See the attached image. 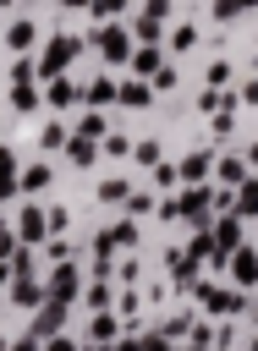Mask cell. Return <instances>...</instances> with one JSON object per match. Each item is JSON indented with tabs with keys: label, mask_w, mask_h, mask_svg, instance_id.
Wrapping results in <instances>:
<instances>
[{
	"label": "cell",
	"mask_w": 258,
	"mask_h": 351,
	"mask_svg": "<svg viewBox=\"0 0 258 351\" xmlns=\"http://www.w3.org/2000/svg\"><path fill=\"white\" fill-rule=\"evenodd\" d=\"M209 208H214V192H209V186H187L181 197L159 203L165 219H192V225H209Z\"/></svg>",
	"instance_id": "7a4b0ae2"
},
{
	"label": "cell",
	"mask_w": 258,
	"mask_h": 351,
	"mask_svg": "<svg viewBox=\"0 0 258 351\" xmlns=\"http://www.w3.org/2000/svg\"><path fill=\"white\" fill-rule=\"evenodd\" d=\"M49 181H55V170H49V165H44V159H38V165H27V170H22V192H44V186H49Z\"/></svg>",
	"instance_id": "d4e9b609"
},
{
	"label": "cell",
	"mask_w": 258,
	"mask_h": 351,
	"mask_svg": "<svg viewBox=\"0 0 258 351\" xmlns=\"http://www.w3.org/2000/svg\"><path fill=\"white\" fill-rule=\"evenodd\" d=\"M44 230H49V214H44V208H22V214H16V241H22V247L44 241Z\"/></svg>",
	"instance_id": "9c48e42d"
},
{
	"label": "cell",
	"mask_w": 258,
	"mask_h": 351,
	"mask_svg": "<svg viewBox=\"0 0 258 351\" xmlns=\"http://www.w3.org/2000/svg\"><path fill=\"white\" fill-rule=\"evenodd\" d=\"M154 186H165V192H170V186H181L176 165H165V159H159V165H154Z\"/></svg>",
	"instance_id": "4dcf8cb0"
},
{
	"label": "cell",
	"mask_w": 258,
	"mask_h": 351,
	"mask_svg": "<svg viewBox=\"0 0 258 351\" xmlns=\"http://www.w3.org/2000/svg\"><path fill=\"white\" fill-rule=\"evenodd\" d=\"M99 197H104V203H126V197H132V181H126V176H110V181H99Z\"/></svg>",
	"instance_id": "484cf974"
},
{
	"label": "cell",
	"mask_w": 258,
	"mask_h": 351,
	"mask_svg": "<svg viewBox=\"0 0 258 351\" xmlns=\"http://www.w3.org/2000/svg\"><path fill=\"white\" fill-rule=\"evenodd\" d=\"M214 170V159L209 154H187L181 165H176V176H181V186H203V176Z\"/></svg>",
	"instance_id": "2e32d148"
},
{
	"label": "cell",
	"mask_w": 258,
	"mask_h": 351,
	"mask_svg": "<svg viewBox=\"0 0 258 351\" xmlns=\"http://www.w3.org/2000/svg\"><path fill=\"white\" fill-rule=\"evenodd\" d=\"M176 11V0H143V16H154V22H165Z\"/></svg>",
	"instance_id": "836d02e7"
},
{
	"label": "cell",
	"mask_w": 258,
	"mask_h": 351,
	"mask_svg": "<svg viewBox=\"0 0 258 351\" xmlns=\"http://www.w3.org/2000/svg\"><path fill=\"white\" fill-rule=\"evenodd\" d=\"M231 214H242V219H253V214H258V176H247V181L236 186V197H231Z\"/></svg>",
	"instance_id": "d6986e66"
},
{
	"label": "cell",
	"mask_w": 258,
	"mask_h": 351,
	"mask_svg": "<svg viewBox=\"0 0 258 351\" xmlns=\"http://www.w3.org/2000/svg\"><path fill=\"white\" fill-rule=\"evenodd\" d=\"M115 93H121L115 77H93V82L82 88V104H88V110H104V104H115Z\"/></svg>",
	"instance_id": "4fadbf2b"
},
{
	"label": "cell",
	"mask_w": 258,
	"mask_h": 351,
	"mask_svg": "<svg viewBox=\"0 0 258 351\" xmlns=\"http://www.w3.org/2000/svg\"><path fill=\"white\" fill-rule=\"evenodd\" d=\"M38 104H44V93H38V60H16V71H11V110L33 115Z\"/></svg>",
	"instance_id": "3957f363"
},
{
	"label": "cell",
	"mask_w": 258,
	"mask_h": 351,
	"mask_svg": "<svg viewBox=\"0 0 258 351\" xmlns=\"http://www.w3.org/2000/svg\"><path fill=\"white\" fill-rule=\"evenodd\" d=\"M11 296H16V307H38L44 302V285L33 274H22V280H11Z\"/></svg>",
	"instance_id": "7402d4cb"
},
{
	"label": "cell",
	"mask_w": 258,
	"mask_h": 351,
	"mask_svg": "<svg viewBox=\"0 0 258 351\" xmlns=\"http://www.w3.org/2000/svg\"><path fill=\"white\" fill-rule=\"evenodd\" d=\"M60 5H71V11H88V5H93V0H60Z\"/></svg>",
	"instance_id": "ee69618b"
},
{
	"label": "cell",
	"mask_w": 258,
	"mask_h": 351,
	"mask_svg": "<svg viewBox=\"0 0 258 351\" xmlns=\"http://www.w3.org/2000/svg\"><path fill=\"white\" fill-rule=\"evenodd\" d=\"M44 351H77V346H71L66 335H55V340H44Z\"/></svg>",
	"instance_id": "b9f144b4"
},
{
	"label": "cell",
	"mask_w": 258,
	"mask_h": 351,
	"mask_svg": "<svg viewBox=\"0 0 258 351\" xmlns=\"http://www.w3.org/2000/svg\"><path fill=\"white\" fill-rule=\"evenodd\" d=\"M154 93H176V71H170V66L154 71Z\"/></svg>",
	"instance_id": "e575fe53"
},
{
	"label": "cell",
	"mask_w": 258,
	"mask_h": 351,
	"mask_svg": "<svg viewBox=\"0 0 258 351\" xmlns=\"http://www.w3.org/2000/svg\"><path fill=\"white\" fill-rule=\"evenodd\" d=\"M231 82V60H209V88H225Z\"/></svg>",
	"instance_id": "1f68e13d"
},
{
	"label": "cell",
	"mask_w": 258,
	"mask_h": 351,
	"mask_svg": "<svg viewBox=\"0 0 258 351\" xmlns=\"http://www.w3.org/2000/svg\"><path fill=\"white\" fill-rule=\"evenodd\" d=\"M11 351H44V340H33V335H22V340H11Z\"/></svg>",
	"instance_id": "60d3db41"
},
{
	"label": "cell",
	"mask_w": 258,
	"mask_h": 351,
	"mask_svg": "<svg viewBox=\"0 0 258 351\" xmlns=\"http://www.w3.org/2000/svg\"><path fill=\"white\" fill-rule=\"evenodd\" d=\"M77 280H82V274H77V263H55V269H49V280H44V302H66V307H71Z\"/></svg>",
	"instance_id": "5b68a950"
},
{
	"label": "cell",
	"mask_w": 258,
	"mask_h": 351,
	"mask_svg": "<svg viewBox=\"0 0 258 351\" xmlns=\"http://www.w3.org/2000/svg\"><path fill=\"white\" fill-rule=\"evenodd\" d=\"M66 159H71V165H93V159H99V143L71 132V143H66Z\"/></svg>",
	"instance_id": "603a6c76"
},
{
	"label": "cell",
	"mask_w": 258,
	"mask_h": 351,
	"mask_svg": "<svg viewBox=\"0 0 258 351\" xmlns=\"http://www.w3.org/2000/svg\"><path fill=\"white\" fill-rule=\"evenodd\" d=\"M0 351H11V340H5V335H0Z\"/></svg>",
	"instance_id": "f6af8a7d"
},
{
	"label": "cell",
	"mask_w": 258,
	"mask_h": 351,
	"mask_svg": "<svg viewBox=\"0 0 258 351\" xmlns=\"http://www.w3.org/2000/svg\"><path fill=\"white\" fill-rule=\"evenodd\" d=\"M93 44H99V55H104L110 66L132 60V27H115V22H110V27H99V38H93Z\"/></svg>",
	"instance_id": "277c9868"
},
{
	"label": "cell",
	"mask_w": 258,
	"mask_h": 351,
	"mask_svg": "<svg viewBox=\"0 0 258 351\" xmlns=\"http://www.w3.org/2000/svg\"><path fill=\"white\" fill-rule=\"evenodd\" d=\"M247 170H258V143H253V148H247Z\"/></svg>",
	"instance_id": "7bdbcfd3"
},
{
	"label": "cell",
	"mask_w": 258,
	"mask_h": 351,
	"mask_svg": "<svg viewBox=\"0 0 258 351\" xmlns=\"http://www.w3.org/2000/svg\"><path fill=\"white\" fill-rule=\"evenodd\" d=\"M0 5H16V0H0Z\"/></svg>",
	"instance_id": "7dc6e473"
},
{
	"label": "cell",
	"mask_w": 258,
	"mask_h": 351,
	"mask_svg": "<svg viewBox=\"0 0 258 351\" xmlns=\"http://www.w3.org/2000/svg\"><path fill=\"white\" fill-rule=\"evenodd\" d=\"M88 335H93L99 346H104V340H115V318H110V313H93V324H88Z\"/></svg>",
	"instance_id": "83f0119b"
},
{
	"label": "cell",
	"mask_w": 258,
	"mask_h": 351,
	"mask_svg": "<svg viewBox=\"0 0 258 351\" xmlns=\"http://www.w3.org/2000/svg\"><path fill=\"white\" fill-rule=\"evenodd\" d=\"M71 132H77V137H93V143H104V137H110V126H104V115H99V110H88Z\"/></svg>",
	"instance_id": "cb8c5ba5"
},
{
	"label": "cell",
	"mask_w": 258,
	"mask_h": 351,
	"mask_svg": "<svg viewBox=\"0 0 258 351\" xmlns=\"http://www.w3.org/2000/svg\"><path fill=\"white\" fill-rule=\"evenodd\" d=\"M16 192H22V165H16V154L0 143V203L16 197Z\"/></svg>",
	"instance_id": "7c38bea8"
},
{
	"label": "cell",
	"mask_w": 258,
	"mask_h": 351,
	"mask_svg": "<svg viewBox=\"0 0 258 351\" xmlns=\"http://www.w3.org/2000/svg\"><path fill=\"white\" fill-rule=\"evenodd\" d=\"M231 274H236V285H258V252L253 247H236L231 252Z\"/></svg>",
	"instance_id": "e0dca14e"
},
{
	"label": "cell",
	"mask_w": 258,
	"mask_h": 351,
	"mask_svg": "<svg viewBox=\"0 0 258 351\" xmlns=\"http://www.w3.org/2000/svg\"><path fill=\"white\" fill-rule=\"evenodd\" d=\"M181 335H192V318H187V313H181V318H170V324H165V340H181Z\"/></svg>",
	"instance_id": "8d00e7d4"
},
{
	"label": "cell",
	"mask_w": 258,
	"mask_h": 351,
	"mask_svg": "<svg viewBox=\"0 0 258 351\" xmlns=\"http://www.w3.org/2000/svg\"><path fill=\"white\" fill-rule=\"evenodd\" d=\"M126 214H154V197H148V192H132V197H126Z\"/></svg>",
	"instance_id": "d590c367"
},
{
	"label": "cell",
	"mask_w": 258,
	"mask_h": 351,
	"mask_svg": "<svg viewBox=\"0 0 258 351\" xmlns=\"http://www.w3.org/2000/svg\"><path fill=\"white\" fill-rule=\"evenodd\" d=\"M33 38H38V27H33V22H11V27H5V49H11V55H27V49H33Z\"/></svg>",
	"instance_id": "ffe728a7"
},
{
	"label": "cell",
	"mask_w": 258,
	"mask_h": 351,
	"mask_svg": "<svg viewBox=\"0 0 258 351\" xmlns=\"http://www.w3.org/2000/svg\"><path fill=\"white\" fill-rule=\"evenodd\" d=\"M115 247H137V225H132V214H126L121 225H110V230L99 236V247H93V252H99V258H110Z\"/></svg>",
	"instance_id": "30bf717a"
},
{
	"label": "cell",
	"mask_w": 258,
	"mask_h": 351,
	"mask_svg": "<svg viewBox=\"0 0 258 351\" xmlns=\"http://www.w3.org/2000/svg\"><path fill=\"white\" fill-rule=\"evenodd\" d=\"M236 104H258V77H247V82H242V93H236Z\"/></svg>",
	"instance_id": "f35d334b"
},
{
	"label": "cell",
	"mask_w": 258,
	"mask_h": 351,
	"mask_svg": "<svg viewBox=\"0 0 258 351\" xmlns=\"http://www.w3.org/2000/svg\"><path fill=\"white\" fill-rule=\"evenodd\" d=\"M170 44H176V49H192V44H198V27H192V22H176V27H170Z\"/></svg>",
	"instance_id": "f1b7e54d"
},
{
	"label": "cell",
	"mask_w": 258,
	"mask_h": 351,
	"mask_svg": "<svg viewBox=\"0 0 258 351\" xmlns=\"http://www.w3.org/2000/svg\"><path fill=\"white\" fill-rule=\"evenodd\" d=\"M104 154H110V159H126V154H132V143H126L121 132H110V137H104Z\"/></svg>",
	"instance_id": "d6a6232c"
},
{
	"label": "cell",
	"mask_w": 258,
	"mask_h": 351,
	"mask_svg": "<svg viewBox=\"0 0 258 351\" xmlns=\"http://www.w3.org/2000/svg\"><path fill=\"white\" fill-rule=\"evenodd\" d=\"M16 252H22V247H16V230H5V225H0V263H5V258H16Z\"/></svg>",
	"instance_id": "74e56055"
},
{
	"label": "cell",
	"mask_w": 258,
	"mask_h": 351,
	"mask_svg": "<svg viewBox=\"0 0 258 351\" xmlns=\"http://www.w3.org/2000/svg\"><path fill=\"white\" fill-rule=\"evenodd\" d=\"M88 351H110V346H88Z\"/></svg>",
	"instance_id": "bcb514c9"
},
{
	"label": "cell",
	"mask_w": 258,
	"mask_h": 351,
	"mask_svg": "<svg viewBox=\"0 0 258 351\" xmlns=\"http://www.w3.org/2000/svg\"><path fill=\"white\" fill-rule=\"evenodd\" d=\"M165 263H170V285L176 291H192L198 285V258L192 252H165Z\"/></svg>",
	"instance_id": "8fae6325"
},
{
	"label": "cell",
	"mask_w": 258,
	"mask_h": 351,
	"mask_svg": "<svg viewBox=\"0 0 258 351\" xmlns=\"http://www.w3.org/2000/svg\"><path fill=\"white\" fill-rule=\"evenodd\" d=\"M132 159H137V165H159V143H154V137H148V143H132Z\"/></svg>",
	"instance_id": "f546056e"
},
{
	"label": "cell",
	"mask_w": 258,
	"mask_h": 351,
	"mask_svg": "<svg viewBox=\"0 0 258 351\" xmlns=\"http://www.w3.org/2000/svg\"><path fill=\"white\" fill-rule=\"evenodd\" d=\"M132 38L137 44H159V22L154 16H132Z\"/></svg>",
	"instance_id": "4316f807"
},
{
	"label": "cell",
	"mask_w": 258,
	"mask_h": 351,
	"mask_svg": "<svg viewBox=\"0 0 258 351\" xmlns=\"http://www.w3.org/2000/svg\"><path fill=\"white\" fill-rule=\"evenodd\" d=\"M66 143H71V126H66V121H44L38 148H44V154H55V148H66Z\"/></svg>",
	"instance_id": "44dd1931"
},
{
	"label": "cell",
	"mask_w": 258,
	"mask_h": 351,
	"mask_svg": "<svg viewBox=\"0 0 258 351\" xmlns=\"http://www.w3.org/2000/svg\"><path fill=\"white\" fill-rule=\"evenodd\" d=\"M126 66H132V77L154 82V71L165 66V49H159V44H132V60H126Z\"/></svg>",
	"instance_id": "52a82bcc"
},
{
	"label": "cell",
	"mask_w": 258,
	"mask_h": 351,
	"mask_svg": "<svg viewBox=\"0 0 258 351\" xmlns=\"http://www.w3.org/2000/svg\"><path fill=\"white\" fill-rule=\"evenodd\" d=\"M88 302L93 307H110V285H88Z\"/></svg>",
	"instance_id": "ab89813d"
},
{
	"label": "cell",
	"mask_w": 258,
	"mask_h": 351,
	"mask_svg": "<svg viewBox=\"0 0 258 351\" xmlns=\"http://www.w3.org/2000/svg\"><path fill=\"white\" fill-rule=\"evenodd\" d=\"M44 99H49L55 110H66V104H77V99H82V88H77L71 77H49V88H44Z\"/></svg>",
	"instance_id": "ac0fdd59"
},
{
	"label": "cell",
	"mask_w": 258,
	"mask_h": 351,
	"mask_svg": "<svg viewBox=\"0 0 258 351\" xmlns=\"http://www.w3.org/2000/svg\"><path fill=\"white\" fill-rule=\"evenodd\" d=\"M60 329H66V302H44V307L33 313V329H27V335H33V340H55Z\"/></svg>",
	"instance_id": "8992f818"
},
{
	"label": "cell",
	"mask_w": 258,
	"mask_h": 351,
	"mask_svg": "<svg viewBox=\"0 0 258 351\" xmlns=\"http://www.w3.org/2000/svg\"><path fill=\"white\" fill-rule=\"evenodd\" d=\"M198 296H203V313H214V318H231V313H242V291H220V285H203Z\"/></svg>",
	"instance_id": "ba28073f"
},
{
	"label": "cell",
	"mask_w": 258,
	"mask_h": 351,
	"mask_svg": "<svg viewBox=\"0 0 258 351\" xmlns=\"http://www.w3.org/2000/svg\"><path fill=\"white\" fill-rule=\"evenodd\" d=\"M82 55V38L77 33H55L49 44H44V55H38V77L49 82V77H66V66Z\"/></svg>",
	"instance_id": "6da1fadb"
},
{
	"label": "cell",
	"mask_w": 258,
	"mask_h": 351,
	"mask_svg": "<svg viewBox=\"0 0 258 351\" xmlns=\"http://www.w3.org/2000/svg\"><path fill=\"white\" fill-rule=\"evenodd\" d=\"M247 176H253V170H247V159H236V154H225V159L214 165V181H220L225 192H236V186H242Z\"/></svg>",
	"instance_id": "5bb4252c"
},
{
	"label": "cell",
	"mask_w": 258,
	"mask_h": 351,
	"mask_svg": "<svg viewBox=\"0 0 258 351\" xmlns=\"http://www.w3.org/2000/svg\"><path fill=\"white\" fill-rule=\"evenodd\" d=\"M126 110H148L154 104V82H143V77H132V82H121V93H115Z\"/></svg>",
	"instance_id": "9a60e30c"
}]
</instances>
